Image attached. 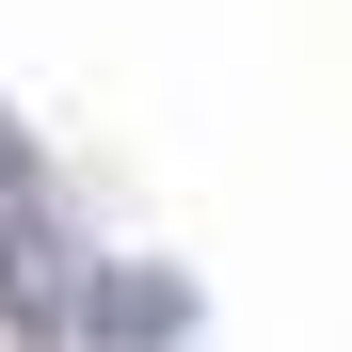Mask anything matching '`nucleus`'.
I'll use <instances>...</instances> for the list:
<instances>
[{"mask_svg": "<svg viewBox=\"0 0 352 352\" xmlns=\"http://www.w3.org/2000/svg\"><path fill=\"white\" fill-rule=\"evenodd\" d=\"M0 192H48V160H32V129L0 112Z\"/></svg>", "mask_w": 352, "mask_h": 352, "instance_id": "obj_3", "label": "nucleus"}, {"mask_svg": "<svg viewBox=\"0 0 352 352\" xmlns=\"http://www.w3.org/2000/svg\"><path fill=\"white\" fill-rule=\"evenodd\" d=\"M0 320H16V352H65L80 320V256L48 224V192H0Z\"/></svg>", "mask_w": 352, "mask_h": 352, "instance_id": "obj_1", "label": "nucleus"}, {"mask_svg": "<svg viewBox=\"0 0 352 352\" xmlns=\"http://www.w3.org/2000/svg\"><path fill=\"white\" fill-rule=\"evenodd\" d=\"M65 352H192V288H176V272H144V256H112V272H80Z\"/></svg>", "mask_w": 352, "mask_h": 352, "instance_id": "obj_2", "label": "nucleus"}]
</instances>
